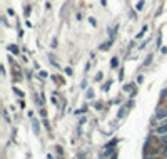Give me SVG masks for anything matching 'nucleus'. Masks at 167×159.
I'll list each match as a JSON object with an SVG mask.
<instances>
[{
    "label": "nucleus",
    "mask_w": 167,
    "mask_h": 159,
    "mask_svg": "<svg viewBox=\"0 0 167 159\" xmlns=\"http://www.w3.org/2000/svg\"><path fill=\"white\" fill-rule=\"evenodd\" d=\"M156 132H157V134H167V121H164L161 126H159Z\"/></svg>",
    "instance_id": "nucleus-1"
},
{
    "label": "nucleus",
    "mask_w": 167,
    "mask_h": 159,
    "mask_svg": "<svg viewBox=\"0 0 167 159\" xmlns=\"http://www.w3.org/2000/svg\"><path fill=\"white\" fill-rule=\"evenodd\" d=\"M164 154H165V156H167V146H165V149H164Z\"/></svg>",
    "instance_id": "nucleus-3"
},
{
    "label": "nucleus",
    "mask_w": 167,
    "mask_h": 159,
    "mask_svg": "<svg viewBox=\"0 0 167 159\" xmlns=\"http://www.w3.org/2000/svg\"><path fill=\"white\" fill-rule=\"evenodd\" d=\"M165 116H167V109H162V111L157 112V117H159V119H162V117H165Z\"/></svg>",
    "instance_id": "nucleus-2"
}]
</instances>
